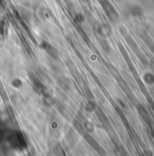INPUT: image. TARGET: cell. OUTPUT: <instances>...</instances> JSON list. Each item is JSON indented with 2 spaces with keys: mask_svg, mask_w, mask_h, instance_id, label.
Wrapping results in <instances>:
<instances>
[{
  "mask_svg": "<svg viewBox=\"0 0 154 156\" xmlns=\"http://www.w3.org/2000/svg\"><path fill=\"white\" fill-rule=\"evenodd\" d=\"M43 48H44V50L50 55V56H52V57H54V58H56V56H57V55H58V52H57V50L53 46V45H51L50 44H47V43H44V44H43Z\"/></svg>",
  "mask_w": 154,
  "mask_h": 156,
  "instance_id": "obj_1",
  "label": "cell"
},
{
  "mask_svg": "<svg viewBox=\"0 0 154 156\" xmlns=\"http://www.w3.org/2000/svg\"><path fill=\"white\" fill-rule=\"evenodd\" d=\"M60 87L64 90H68L70 88V83L68 80H66L65 78L63 79V81L60 82Z\"/></svg>",
  "mask_w": 154,
  "mask_h": 156,
  "instance_id": "obj_2",
  "label": "cell"
}]
</instances>
